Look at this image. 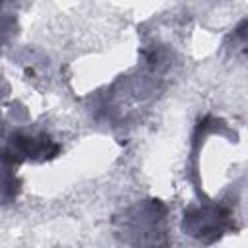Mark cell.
Here are the masks:
<instances>
[{"label": "cell", "mask_w": 248, "mask_h": 248, "mask_svg": "<svg viewBox=\"0 0 248 248\" xmlns=\"http://www.w3.org/2000/svg\"><path fill=\"white\" fill-rule=\"evenodd\" d=\"M180 229L190 238L198 240L203 246L219 242L225 234L236 231L234 215L229 207L221 203H202L190 205L182 213Z\"/></svg>", "instance_id": "2"}, {"label": "cell", "mask_w": 248, "mask_h": 248, "mask_svg": "<svg viewBox=\"0 0 248 248\" xmlns=\"http://www.w3.org/2000/svg\"><path fill=\"white\" fill-rule=\"evenodd\" d=\"M10 153L21 163V161H31V163H43L50 161L60 153V145L48 136V134H25V132H16L10 136V141L6 145Z\"/></svg>", "instance_id": "3"}, {"label": "cell", "mask_w": 248, "mask_h": 248, "mask_svg": "<svg viewBox=\"0 0 248 248\" xmlns=\"http://www.w3.org/2000/svg\"><path fill=\"white\" fill-rule=\"evenodd\" d=\"M19 161L8 147H0V203H12L21 192V178L17 176Z\"/></svg>", "instance_id": "4"}, {"label": "cell", "mask_w": 248, "mask_h": 248, "mask_svg": "<svg viewBox=\"0 0 248 248\" xmlns=\"http://www.w3.org/2000/svg\"><path fill=\"white\" fill-rule=\"evenodd\" d=\"M116 238L130 248H169V207L159 198H143L110 219Z\"/></svg>", "instance_id": "1"}]
</instances>
